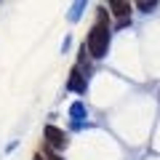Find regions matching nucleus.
I'll use <instances>...</instances> for the list:
<instances>
[{
    "label": "nucleus",
    "mask_w": 160,
    "mask_h": 160,
    "mask_svg": "<svg viewBox=\"0 0 160 160\" xmlns=\"http://www.w3.org/2000/svg\"><path fill=\"white\" fill-rule=\"evenodd\" d=\"M35 160H43V158H40V155H38V158H35Z\"/></svg>",
    "instance_id": "obj_6"
},
{
    "label": "nucleus",
    "mask_w": 160,
    "mask_h": 160,
    "mask_svg": "<svg viewBox=\"0 0 160 160\" xmlns=\"http://www.w3.org/2000/svg\"><path fill=\"white\" fill-rule=\"evenodd\" d=\"M109 48V24H107V11H99V22L88 32V53L96 59L107 56Z\"/></svg>",
    "instance_id": "obj_1"
},
{
    "label": "nucleus",
    "mask_w": 160,
    "mask_h": 160,
    "mask_svg": "<svg viewBox=\"0 0 160 160\" xmlns=\"http://www.w3.org/2000/svg\"><path fill=\"white\" fill-rule=\"evenodd\" d=\"M46 158H48V160H62L56 152H51V149H46Z\"/></svg>",
    "instance_id": "obj_5"
},
{
    "label": "nucleus",
    "mask_w": 160,
    "mask_h": 160,
    "mask_svg": "<svg viewBox=\"0 0 160 160\" xmlns=\"http://www.w3.org/2000/svg\"><path fill=\"white\" fill-rule=\"evenodd\" d=\"M69 88H75V91H83V88H86V83L80 80V69H72V78H69Z\"/></svg>",
    "instance_id": "obj_4"
},
{
    "label": "nucleus",
    "mask_w": 160,
    "mask_h": 160,
    "mask_svg": "<svg viewBox=\"0 0 160 160\" xmlns=\"http://www.w3.org/2000/svg\"><path fill=\"white\" fill-rule=\"evenodd\" d=\"M109 8H112L118 16H128V11H131V6H128V3H123V0H112V3H109Z\"/></svg>",
    "instance_id": "obj_3"
},
{
    "label": "nucleus",
    "mask_w": 160,
    "mask_h": 160,
    "mask_svg": "<svg viewBox=\"0 0 160 160\" xmlns=\"http://www.w3.org/2000/svg\"><path fill=\"white\" fill-rule=\"evenodd\" d=\"M46 139H48V144H51V147H56V149L67 147V133L59 131L56 126H48V128H46Z\"/></svg>",
    "instance_id": "obj_2"
}]
</instances>
